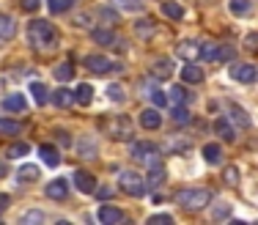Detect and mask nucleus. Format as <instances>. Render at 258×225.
I'll return each instance as SVG.
<instances>
[{
    "instance_id": "35",
    "label": "nucleus",
    "mask_w": 258,
    "mask_h": 225,
    "mask_svg": "<svg viewBox=\"0 0 258 225\" xmlns=\"http://www.w3.org/2000/svg\"><path fill=\"white\" fill-rule=\"evenodd\" d=\"M72 6H75V0H47V9H50L52 14H63Z\"/></svg>"
},
{
    "instance_id": "13",
    "label": "nucleus",
    "mask_w": 258,
    "mask_h": 225,
    "mask_svg": "<svg viewBox=\"0 0 258 225\" xmlns=\"http://www.w3.org/2000/svg\"><path fill=\"white\" fill-rule=\"evenodd\" d=\"M140 126H143V129H159V126H162V115H159L157 107H146V110L140 113Z\"/></svg>"
},
{
    "instance_id": "23",
    "label": "nucleus",
    "mask_w": 258,
    "mask_h": 225,
    "mask_svg": "<svg viewBox=\"0 0 258 225\" xmlns=\"http://www.w3.org/2000/svg\"><path fill=\"white\" fill-rule=\"evenodd\" d=\"M162 14L170 17V20H181L184 17V6L179 0H162Z\"/></svg>"
},
{
    "instance_id": "34",
    "label": "nucleus",
    "mask_w": 258,
    "mask_h": 225,
    "mask_svg": "<svg viewBox=\"0 0 258 225\" xmlns=\"http://www.w3.org/2000/svg\"><path fill=\"white\" fill-rule=\"evenodd\" d=\"M55 77H58L60 83H69L72 77H75V69H72V63H58L55 66V71H52Z\"/></svg>"
},
{
    "instance_id": "3",
    "label": "nucleus",
    "mask_w": 258,
    "mask_h": 225,
    "mask_svg": "<svg viewBox=\"0 0 258 225\" xmlns=\"http://www.w3.org/2000/svg\"><path fill=\"white\" fill-rule=\"evenodd\" d=\"M132 160L135 162H140V165H157L159 162V148L151 140H140V143H132Z\"/></svg>"
},
{
    "instance_id": "43",
    "label": "nucleus",
    "mask_w": 258,
    "mask_h": 225,
    "mask_svg": "<svg viewBox=\"0 0 258 225\" xmlns=\"http://www.w3.org/2000/svg\"><path fill=\"white\" fill-rule=\"evenodd\" d=\"M242 47H244V50H250V52H258V33H250V36H244Z\"/></svg>"
},
{
    "instance_id": "46",
    "label": "nucleus",
    "mask_w": 258,
    "mask_h": 225,
    "mask_svg": "<svg viewBox=\"0 0 258 225\" xmlns=\"http://www.w3.org/2000/svg\"><path fill=\"white\" fill-rule=\"evenodd\" d=\"M22 222L30 225V222H44V211H28L25 217H22Z\"/></svg>"
},
{
    "instance_id": "45",
    "label": "nucleus",
    "mask_w": 258,
    "mask_h": 225,
    "mask_svg": "<svg viewBox=\"0 0 258 225\" xmlns=\"http://www.w3.org/2000/svg\"><path fill=\"white\" fill-rule=\"evenodd\" d=\"M41 0H20V9L28 11V14H33V11H39Z\"/></svg>"
},
{
    "instance_id": "18",
    "label": "nucleus",
    "mask_w": 258,
    "mask_h": 225,
    "mask_svg": "<svg viewBox=\"0 0 258 225\" xmlns=\"http://www.w3.org/2000/svg\"><path fill=\"white\" fill-rule=\"evenodd\" d=\"M214 132H217V137H223L225 143L236 140V129L228 124V118H217V121H214Z\"/></svg>"
},
{
    "instance_id": "11",
    "label": "nucleus",
    "mask_w": 258,
    "mask_h": 225,
    "mask_svg": "<svg viewBox=\"0 0 258 225\" xmlns=\"http://www.w3.org/2000/svg\"><path fill=\"white\" fill-rule=\"evenodd\" d=\"M176 66L170 58H157L154 63H151V74L157 77V80H168V77H173Z\"/></svg>"
},
{
    "instance_id": "28",
    "label": "nucleus",
    "mask_w": 258,
    "mask_h": 225,
    "mask_svg": "<svg viewBox=\"0 0 258 225\" xmlns=\"http://www.w3.org/2000/svg\"><path fill=\"white\" fill-rule=\"evenodd\" d=\"M204 160L212 162V165H217V162L223 160V148H220L217 143H206L204 145Z\"/></svg>"
},
{
    "instance_id": "7",
    "label": "nucleus",
    "mask_w": 258,
    "mask_h": 225,
    "mask_svg": "<svg viewBox=\"0 0 258 225\" xmlns=\"http://www.w3.org/2000/svg\"><path fill=\"white\" fill-rule=\"evenodd\" d=\"M231 77L236 83H255L258 80V66L255 63H236V66H231Z\"/></svg>"
},
{
    "instance_id": "44",
    "label": "nucleus",
    "mask_w": 258,
    "mask_h": 225,
    "mask_svg": "<svg viewBox=\"0 0 258 225\" xmlns=\"http://www.w3.org/2000/svg\"><path fill=\"white\" fill-rule=\"evenodd\" d=\"M223 179H225V184H239V168H225Z\"/></svg>"
},
{
    "instance_id": "40",
    "label": "nucleus",
    "mask_w": 258,
    "mask_h": 225,
    "mask_svg": "<svg viewBox=\"0 0 258 225\" xmlns=\"http://www.w3.org/2000/svg\"><path fill=\"white\" fill-rule=\"evenodd\" d=\"M212 217H214V220H228V217H231V206H228V203L214 206V209H212Z\"/></svg>"
},
{
    "instance_id": "27",
    "label": "nucleus",
    "mask_w": 258,
    "mask_h": 225,
    "mask_svg": "<svg viewBox=\"0 0 258 225\" xmlns=\"http://www.w3.org/2000/svg\"><path fill=\"white\" fill-rule=\"evenodd\" d=\"M154 30H157L154 20H138V22H135V33H138L140 39H151Z\"/></svg>"
},
{
    "instance_id": "12",
    "label": "nucleus",
    "mask_w": 258,
    "mask_h": 225,
    "mask_svg": "<svg viewBox=\"0 0 258 225\" xmlns=\"http://www.w3.org/2000/svg\"><path fill=\"white\" fill-rule=\"evenodd\" d=\"M96 220L104 222V225H118V222H124V211L115 209V206H102V209L96 211Z\"/></svg>"
},
{
    "instance_id": "15",
    "label": "nucleus",
    "mask_w": 258,
    "mask_h": 225,
    "mask_svg": "<svg viewBox=\"0 0 258 225\" xmlns=\"http://www.w3.org/2000/svg\"><path fill=\"white\" fill-rule=\"evenodd\" d=\"M41 170L39 165H20V170H17V181L20 184H33V181H39Z\"/></svg>"
},
{
    "instance_id": "9",
    "label": "nucleus",
    "mask_w": 258,
    "mask_h": 225,
    "mask_svg": "<svg viewBox=\"0 0 258 225\" xmlns=\"http://www.w3.org/2000/svg\"><path fill=\"white\" fill-rule=\"evenodd\" d=\"M91 39H94L96 44H102V47H121V39L110 28H94L91 30Z\"/></svg>"
},
{
    "instance_id": "32",
    "label": "nucleus",
    "mask_w": 258,
    "mask_h": 225,
    "mask_svg": "<svg viewBox=\"0 0 258 225\" xmlns=\"http://www.w3.org/2000/svg\"><path fill=\"white\" fill-rule=\"evenodd\" d=\"M173 124H179V126H184V124H189V110H187V105H173Z\"/></svg>"
},
{
    "instance_id": "6",
    "label": "nucleus",
    "mask_w": 258,
    "mask_h": 225,
    "mask_svg": "<svg viewBox=\"0 0 258 225\" xmlns=\"http://www.w3.org/2000/svg\"><path fill=\"white\" fill-rule=\"evenodd\" d=\"M85 69L94 71V74H107V71H121L124 66L110 60L107 55H88L85 58Z\"/></svg>"
},
{
    "instance_id": "5",
    "label": "nucleus",
    "mask_w": 258,
    "mask_h": 225,
    "mask_svg": "<svg viewBox=\"0 0 258 225\" xmlns=\"http://www.w3.org/2000/svg\"><path fill=\"white\" fill-rule=\"evenodd\" d=\"M107 135L113 140H129L132 137V121L126 115H115V118L107 121Z\"/></svg>"
},
{
    "instance_id": "26",
    "label": "nucleus",
    "mask_w": 258,
    "mask_h": 225,
    "mask_svg": "<svg viewBox=\"0 0 258 225\" xmlns=\"http://www.w3.org/2000/svg\"><path fill=\"white\" fill-rule=\"evenodd\" d=\"M168 94H170L168 96L170 105H187V102H189V94H187V88H184V85H173Z\"/></svg>"
},
{
    "instance_id": "14",
    "label": "nucleus",
    "mask_w": 258,
    "mask_h": 225,
    "mask_svg": "<svg viewBox=\"0 0 258 225\" xmlns=\"http://www.w3.org/2000/svg\"><path fill=\"white\" fill-rule=\"evenodd\" d=\"M179 74H181V80L189 83V85L204 83V69H201V66H195V63H184V69L179 71Z\"/></svg>"
},
{
    "instance_id": "24",
    "label": "nucleus",
    "mask_w": 258,
    "mask_h": 225,
    "mask_svg": "<svg viewBox=\"0 0 258 225\" xmlns=\"http://www.w3.org/2000/svg\"><path fill=\"white\" fill-rule=\"evenodd\" d=\"M17 36V22L9 14H0V39H14Z\"/></svg>"
},
{
    "instance_id": "30",
    "label": "nucleus",
    "mask_w": 258,
    "mask_h": 225,
    "mask_svg": "<svg viewBox=\"0 0 258 225\" xmlns=\"http://www.w3.org/2000/svg\"><path fill=\"white\" fill-rule=\"evenodd\" d=\"M231 118L236 121L239 126H242V129H250V126H253V121H250V115L242 110V107H236V105H231Z\"/></svg>"
},
{
    "instance_id": "29",
    "label": "nucleus",
    "mask_w": 258,
    "mask_h": 225,
    "mask_svg": "<svg viewBox=\"0 0 258 225\" xmlns=\"http://www.w3.org/2000/svg\"><path fill=\"white\" fill-rule=\"evenodd\" d=\"M91 99H94V88H91L88 83L77 85V91H75V102H80V105H91Z\"/></svg>"
},
{
    "instance_id": "20",
    "label": "nucleus",
    "mask_w": 258,
    "mask_h": 225,
    "mask_svg": "<svg viewBox=\"0 0 258 225\" xmlns=\"http://www.w3.org/2000/svg\"><path fill=\"white\" fill-rule=\"evenodd\" d=\"M228 9L233 17H250L253 14V0H228Z\"/></svg>"
},
{
    "instance_id": "39",
    "label": "nucleus",
    "mask_w": 258,
    "mask_h": 225,
    "mask_svg": "<svg viewBox=\"0 0 258 225\" xmlns=\"http://www.w3.org/2000/svg\"><path fill=\"white\" fill-rule=\"evenodd\" d=\"M28 151H30L28 143H14V145L9 148V157H11V160H17V157H25Z\"/></svg>"
},
{
    "instance_id": "10",
    "label": "nucleus",
    "mask_w": 258,
    "mask_h": 225,
    "mask_svg": "<svg viewBox=\"0 0 258 225\" xmlns=\"http://www.w3.org/2000/svg\"><path fill=\"white\" fill-rule=\"evenodd\" d=\"M44 192H47V198H52V200H63L66 195H69V181L66 179H52V181H47Z\"/></svg>"
},
{
    "instance_id": "8",
    "label": "nucleus",
    "mask_w": 258,
    "mask_h": 225,
    "mask_svg": "<svg viewBox=\"0 0 258 225\" xmlns=\"http://www.w3.org/2000/svg\"><path fill=\"white\" fill-rule=\"evenodd\" d=\"M72 181H75V187H77L80 192H83V195H94V190H96L94 173H88V170H75Z\"/></svg>"
},
{
    "instance_id": "38",
    "label": "nucleus",
    "mask_w": 258,
    "mask_h": 225,
    "mask_svg": "<svg viewBox=\"0 0 258 225\" xmlns=\"http://www.w3.org/2000/svg\"><path fill=\"white\" fill-rule=\"evenodd\" d=\"M198 58L201 60H214V58H217V44H201Z\"/></svg>"
},
{
    "instance_id": "47",
    "label": "nucleus",
    "mask_w": 258,
    "mask_h": 225,
    "mask_svg": "<svg viewBox=\"0 0 258 225\" xmlns=\"http://www.w3.org/2000/svg\"><path fill=\"white\" fill-rule=\"evenodd\" d=\"M55 137H58V143L63 145V148H69V145H72V137H69V132H66V129H55Z\"/></svg>"
},
{
    "instance_id": "19",
    "label": "nucleus",
    "mask_w": 258,
    "mask_h": 225,
    "mask_svg": "<svg viewBox=\"0 0 258 225\" xmlns=\"http://www.w3.org/2000/svg\"><path fill=\"white\" fill-rule=\"evenodd\" d=\"M39 157L41 160H44V165L47 168H58L60 165V154H58V148H55V145H39Z\"/></svg>"
},
{
    "instance_id": "49",
    "label": "nucleus",
    "mask_w": 258,
    "mask_h": 225,
    "mask_svg": "<svg viewBox=\"0 0 258 225\" xmlns=\"http://www.w3.org/2000/svg\"><path fill=\"white\" fill-rule=\"evenodd\" d=\"M151 222H173V217L170 214H154V217H149V225Z\"/></svg>"
},
{
    "instance_id": "37",
    "label": "nucleus",
    "mask_w": 258,
    "mask_h": 225,
    "mask_svg": "<svg viewBox=\"0 0 258 225\" xmlns=\"http://www.w3.org/2000/svg\"><path fill=\"white\" fill-rule=\"evenodd\" d=\"M107 99L115 102V105H121V102L126 99V96H124V88H121V85H107Z\"/></svg>"
},
{
    "instance_id": "4",
    "label": "nucleus",
    "mask_w": 258,
    "mask_h": 225,
    "mask_svg": "<svg viewBox=\"0 0 258 225\" xmlns=\"http://www.w3.org/2000/svg\"><path fill=\"white\" fill-rule=\"evenodd\" d=\"M118 181H121V190L129 192L132 198H143L146 195V181H143V176L135 173V170H121Z\"/></svg>"
},
{
    "instance_id": "31",
    "label": "nucleus",
    "mask_w": 258,
    "mask_h": 225,
    "mask_svg": "<svg viewBox=\"0 0 258 225\" xmlns=\"http://www.w3.org/2000/svg\"><path fill=\"white\" fill-rule=\"evenodd\" d=\"M143 88H146V96H149V99L154 102L157 107H165V105H168V96H165V91L154 88V85H151V88H149V85H143Z\"/></svg>"
},
{
    "instance_id": "16",
    "label": "nucleus",
    "mask_w": 258,
    "mask_h": 225,
    "mask_svg": "<svg viewBox=\"0 0 258 225\" xmlns=\"http://www.w3.org/2000/svg\"><path fill=\"white\" fill-rule=\"evenodd\" d=\"M50 102L55 107H69L72 102H75V91H69V88H63V85H60L58 91H52L50 94Z\"/></svg>"
},
{
    "instance_id": "42",
    "label": "nucleus",
    "mask_w": 258,
    "mask_h": 225,
    "mask_svg": "<svg viewBox=\"0 0 258 225\" xmlns=\"http://www.w3.org/2000/svg\"><path fill=\"white\" fill-rule=\"evenodd\" d=\"M80 154L83 157H96V143L94 140H83L80 143Z\"/></svg>"
},
{
    "instance_id": "22",
    "label": "nucleus",
    "mask_w": 258,
    "mask_h": 225,
    "mask_svg": "<svg viewBox=\"0 0 258 225\" xmlns=\"http://www.w3.org/2000/svg\"><path fill=\"white\" fill-rule=\"evenodd\" d=\"M3 107H6V110H11V113H22L28 107V99L22 94H11V96H6Z\"/></svg>"
},
{
    "instance_id": "33",
    "label": "nucleus",
    "mask_w": 258,
    "mask_h": 225,
    "mask_svg": "<svg viewBox=\"0 0 258 225\" xmlns=\"http://www.w3.org/2000/svg\"><path fill=\"white\" fill-rule=\"evenodd\" d=\"M113 6H118L121 11H135V14L146 9V6H143V0H113Z\"/></svg>"
},
{
    "instance_id": "41",
    "label": "nucleus",
    "mask_w": 258,
    "mask_h": 225,
    "mask_svg": "<svg viewBox=\"0 0 258 225\" xmlns=\"http://www.w3.org/2000/svg\"><path fill=\"white\" fill-rule=\"evenodd\" d=\"M231 58H233V47L217 44V58H214V60H231Z\"/></svg>"
},
{
    "instance_id": "48",
    "label": "nucleus",
    "mask_w": 258,
    "mask_h": 225,
    "mask_svg": "<svg viewBox=\"0 0 258 225\" xmlns=\"http://www.w3.org/2000/svg\"><path fill=\"white\" fill-rule=\"evenodd\" d=\"M94 195H96V198H102V200H107V198H113V187H96Z\"/></svg>"
},
{
    "instance_id": "50",
    "label": "nucleus",
    "mask_w": 258,
    "mask_h": 225,
    "mask_svg": "<svg viewBox=\"0 0 258 225\" xmlns=\"http://www.w3.org/2000/svg\"><path fill=\"white\" fill-rule=\"evenodd\" d=\"M9 203H11V198L6 195V192H0V214H3L6 209H9Z\"/></svg>"
},
{
    "instance_id": "25",
    "label": "nucleus",
    "mask_w": 258,
    "mask_h": 225,
    "mask_svg": "<svg viewBox=\"0 0 258 225\" xmlns=\"http://www.w3.org/2000/svg\"><path fill=\"white\" fill-rule=\"evenodd\" d=\"M30 94H33V99H36V105H47L50 102V91H47V85L44 83H30Z\"/></svg>"
},
{
    "instance_id": "1",
    "label": "nucleus",
    "mask_w": 258,
    "mask_h": 225,
    "mask_svg": "<svg viewBox=\"0 0 258 225\" xmlns=\"http://www.w3.org/2000/svg\"><path fill=\"white\" fill-rule=\"evenodd\" d=\"M28 41L33 50L50 52L58 47V28L47 20H30L28 22Z\"/></svg>"
},
{
    "instance_id": "2",
    "label": "nucleus",
    "mask_w": 258,
    "mask_h": 225,
    "mask_svg": "<svg viewBox=\"0 0 258 225\" xmlns=\"http://www.w3.org/2000/svg\"><path fill=\"white\" fill-rule=\"evenodd\" d=\"M176 203L184 206L189 211H198L204 206L212 203V190H204V187H195V190H179L176 192Z\"/></svg>"
},
{
    "instance_id": "36",
    "label": "nucleus",
    "mask_w": 258,
    "mask_h": 225,
    "mask_svg": "<svg viewBox=\"0 0 258 225\" xmlns=\"http://www.w3.org/2000/svg\"><path fill=\"white\" fill-rule=\"evenodd\" d=\"M22 126L11 118H0V135H20Z\"/></svg>"
},
{
    "instance_id": "17",
    "label": "nucleus",
    "mask_w": 258,
    "mask_h": 225,
    "mask_svg": "<svg viewBox=\"0 0 258 225\" xmlns=\"http://www.w3.org/2000/svg\"><path fill=\"white\" fill-rule=\"evenodd\" d=\"M179 58H187V60H192V58H198V52H201V41H195V39H184L179 41Z\"/></svg>"
},
{
    "instance_id": "21",
    "label": "nucleus",
    "mask_w": 258,
    "mask_h": 225,
    "mask_svg": "<svg viewBox=\"0 0 258 225\" xmlns=\"http://www.w3.org/2000/svg\"><path fill=\"white\" fill-rule=\"evenodd\" d=\"M165 181V168H162V162H157V165H151L149 168V176H146V187H157Z\"/></svg>"
}]
</instances>
